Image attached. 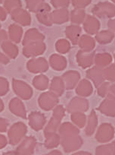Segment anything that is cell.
<instances>
[{
  "instance_id": "cell-1",
  "label": "cell",
  "mask_w": 115,
  "mask_h": 155,
  "mask_svg": "<svg viewBox=\"0 0 115 155\" xmlns=\"http://www.w3.org/2000/svg\"><path fill=\"white\" fill-rule=\"evenodd\" d=\"M92 14L98 18L115 17V5L109 2H101L92 8Z\"/></svg>"
},
{
  "instance_id": "cell-2",
  "label": "cell",
  "mask_w": 115,
  "mask_h": 155,
  "mask_svg": "<svg viewBox=\"0 0 115 155\" xmlns=\"http://www.w3.org/2000/svg\"><path fill=\"white\" fill-rule=\"evenodd\" d=\"M61 144L67 153L77 150L83 145V140L79 135H71L60 137Z\"/></svg>"
},
{
  "instance_id": "cell-3",
  "label": "cell",
  "mask_w": 115,
  "mask_h": 155,
  "mask_svg": "<svg viewBox=\"0 0 115 155\" xmlns=\"http://www.w3.org/2000/svg\"><path fill=\"white\" fill-rule=\"evenodd\" d=\"M27 131V126L23 123H17L12 125L8 132L10 144L11 145L18 144L25 136Z\"/></svg>"
},
{
  "instance_id": "cell-4",
  "label": "cell",
  "mask_w": 115,
  "mask_h": 155,
  "mask_svg": "<svg viewBox=\"0 0 115 155\" xmlns=\"http://www.w3.org/2000/svg\"><path fill=\"white\" fill-rule=\"evenodd\" d=\"M59 103V98L52 91H48L40 95L39 98V105L43 110H50L56 107Z\"/></svg>"
},
{
  "instance_id": "cell-5",
  "label": "cell",
  "mask_w": 115,
  "mask_h": 155,
  "mask_svg": "<svg viewBox=\"0 0 115 155\" xmlns=\"http://www.w3.org/2000/svg\"><path fill=\"white\" fill-rule=\"evenodd\" d=\"M114 135V129L109 123H103L98 129L95 138L100 143H106L110 141Z\"/></svg>"
},
{
  "instance_id": "cell-6",
  "label": "cell",
  "mask_w": 115,
  "mask_h": 155,
  "mask_svg": "<svg viewBox=\"0 0 115 155\" xmlns=\"http://www.w3.org/2000/svg\"><path fill=\"white\" fill-rule=\"evenodd\" d=\"M13 89L16 94L23 100H29L33 95V90L24 81L13 79Z\"/></svg>"
},
{
  "instance_id": "cell-7",
  "label": "cell",
  "mask_w": 115,
  "mask_h": 155,
  "mask_svg": "<svg viewBox=\"0 0 115 155\" xmlns=\"http://www.w3.org/2000/svg\"><path fill=\"white\" fill-rule=\"evenodd\" d=\"M46 49V46L43 41H37L24 46L23 53L27 57H34L43 54Z\"/></svg>"
},
{
  "instance_id": "cell-8",
  "label": "cell",
  "mask_w": 115,
  "mask_h": 155,
  "mask_svg": "<svg viewBox=\"0 0 115 155\" xmlns=\"http://www.w3.org/2000/svg\"><path fill=\"white\" fill-rule=\"evenodd\" d=\"M36 144L37 140L34 137H27L19 144L16 151L19 155H33L35 150Z\"/></svg>"
},
{
  "instance_id": "cell-9",
  "label": "cell",
  "mask_w": 115,
  "mask_h": 155,
  "mask_svg": "<svg viewBox=\"0 0 115 155\" xmlns=\"http://www.w3.org/2000/svg\"><path fill=\"white\" fill-rule=\"evenodd\" d=\"M89 108V103L84 98L76 97L68 104L67 110L69 113H84Z\"/></svg>"
},
{
  "instance_id": "cell-10",
  "label": "cell",
  "mask_w": 115,
  "mask_h": 155,
  "mask_svg": "<svg viewBox=\"0 0 115 155\" xmlns=\"http://www.w3.org/2000/svg\"><path fill=\"white\" fill-rule=\"evenodd\" d=\"M11 15L13 21L23 25V26H28V25H30V15L24 8H18L17 9H14L11 13Z\"/></svg>"
},
{
  "instance_id": "cell-11",
  "label": "cell",
  "mask_w": 115,
  "mask_h": 155,
  "mask_svg": "<svg viewBox=\"0 0 115 155\" xmlns=\"http://www.w3.org/2000/svg\"><path fill=\"white\" fill-rule=\"evenodd\" d=\"M51 7L48 3H43L37 11V20L43 25L46 26H51L52 25L51 21Z\"/></svg>"
},
{
  "instance_id": "cell-12",
  "label": "cell",
  "mask_w": 115,
  "mask_h": 155,
  "mask_svg": "<svg viewBox=\"0 0 115 155\" xmlns=\"http://www.w3.org/2000/svg\"><path fill=\"white\" fill-rule=\"evenodd\" d=\"M27 68L30 72L40 73L47 71L49 65L46 59L43 58L32 59L27 64Z\"/></svg>"
},
{
  "instance_id": "cell-13",
  "label": "cell",
  "mask_w": 115,
  "mask_h": 155,
  "mask_svg": "<svg viewBox=\"0 0 115 155\" xmlns=\"http://www.w3.org/2000/svg\"><path fill=\"white\" fill-rule=\"evenodd\" d=\"M98 110L106 116H115V96L108 95L106 97L98 107Z\"/></svg>"
},
{
  "instance_id": "cell-14",
  "label": "cell",
  "mask_w": 115,
  "mask_h": 155,
  "mask_svg": "<svg viewBox=\"0 0 115 155\" xmlns=\"http://www.w3.org/2000/svg\"><path fill=\"white\" fill-rule=\"evenodd\" d=\"M86 77L94 83V85L96 87L101 85L105 80L104 75V69L97 66L88 70L86 71Z\"/></svg>"
},
{
  "instance_id": "cell-15",
  "label": "cell",
  "mask_w": 115,
  "mask_h": 155,
  "mask_svg": "<svg viewBox=\"0 0 115 155\" xmlns=\"http://www.w3.org/2000/svg\"><path fill=\"white\" fill-rule=\"evenodd\" d=\"M95 54L93 52H86L80 50L77 55V63L83 68L90 67L94 63Z\"/></svg>"
},
{
  "instance_id": "cell-16",
  "label": "cell",
  "mask_w": 115,
  "mask_h": 155,
  "mask_svg": "<svg viewBox=\"0 0 115 155\" xmlns=\"http://www.w3.org/2000/svg\"><path fill=\"white\" fill-rule=\"evenodd\" d=\"M46 116L39 112H33L29 115V124L33 129L39 131L42 129L46 123Z\"/></svg>"
},
{
  "instance_id": "cell-17",
  "label": "cell",
  "mask_w": 115,
  "mask_h": 155,
  "mask_svg": "<svg viewBox=\"0 0 115 155\" xmlns=\"http://www.w3.org/2000/svg\"><path fill=\"white\" fill-rule=\"evenodd\" d=\"M70 19V13L67 8H59L51 12L52 23L62 25L68 21Z\"/></svg>"
},
{
  "instance_id": "cell-18",
  "label": "cell",
  "mask_w": 115,
  "mask_h": 155,
  "mask_svg": "<svg viewBox=\"0 0 115 155\" xmlns=\"http://www.w3.org/2000/svg\"><path fill=\"white\" fill-rule=\"evenodd\" d=\"M80 74L77 71H68L62 76V79L65 82V87L68 90L73 89L76 87L80 80Z\"/></svg>"
},
{
  "instance_id": "cell-19",
  "label": "cell",
  "mask_w": 115,
  "mask_h": 155,
  "mask_svg": "<svg viewBox=\"0 0 115 155\" xmlns=\"http://www.w3.org/2000/svg\"><path fill=\"white\" fill-rule=\"evenodd\" d=\"M83 28L89 34H95L100 29L99 21L92 15H87L83 22Z\"/></svg>"
},
{
  "instance_id": "cell-20",
  "label": "cell",
  "mask_w": 115,
  "mask_h": 155,
  "mask_svg": "<svg viewBox=\"0 0 115 155\" xmlns=\"http://www.w3.org/2000/svg\"><path fill=\"white\" fill-rule=\"evenodd\" d=\"M9 109L12 113L16 116L21 117V118H27L26 110L24 105L18 98H13L9 103Z\"/></svg>"
},
{
  "instance_id": "cell-21",
  "label": "cell",
  "mask_w": 115,
  "mask_h": 155,
  "mask_svg": "<svg viewBox=\"0 0 115 155\" xmlns=\"http://www.w3.org/2000/svg\"><path fill=\"white\" fill-rule=\"evenodd\" d=\"M45 37L38 31L36 28H31L25 34L23 40V44L24 46L30 44V43L37 42V41H43Z\"/></svg>"
},
{
  "instance_id": "cell-22",
  "label": "cell",
  "mask_w": 115,
  "mask_h": 155,
  "mask_svg": "<svg viewBox=\"0 0 115 155\" xmlns=\"http://www.w3.org/2000/svg\"><path fill=\"white\" fill-rule=\"evenodd\" d=\"M46 140H45V147L48 149L55 148L61 144L60 135L57 132H47L44 133Z\"/></svg>"
},
{
  "instance_id": "cell-23",
  "label": "cell",
  "mask_w": 115,
  "mask_h": 155,
  "mask_svg": "<svg viewBox=\"0 0 115 155\" xmlns=\"http://www.w3.org/2000/svg\"><path fill=\"white\" fill-rule=\"evenodd\" d=\"M49 63L51 66L57 71H62L67 66V60L64 56L54 54L49 58Z\"/></svg>"
},
{
  "instance_id": "cell-24",
  "label": "cell",
  "mask_w": 115,
  "mask_h": 155,
  "mask_svg": "<svg viewBox=\"0 0 115 155\" xmlns=\"http://www.w3.org/2000/svg\"><path fill=\"white\" fill-rule=\"evenodd\" d=\"M65 34H66L68 38L72 42L73 44H78V41L80 37L81 28L76 25L68 26L67 27Z\"/></svg>"
},
{
  "instance_id": "cell-25",
  "label": "cell",
  "mask_w": 115,
  "mask_h": 155,
  "mask_svg": "<svg viewBox=\"0 0 115 155\" xmlns=\"http://www.w3.org/2000/svg\"><path fill=\"white\" fill-rule=\"evenodd\" d=\"M112 62V56L108 53H98L94 58V63L95 66L99 67V68H106Z\"/></svg>"
},
{
  "instance_id": "cell-26",
  "label": "cell",
  "mask_w": 115,
  "mask_h": 155,
  "mask_svg": "<svg viewBox=\"0 0 115 155\" xmlns=\"http://www.w3.org/2000/svg\"><path fill=\"white\" fill-rule=\"evenodd\" d=\"M92 90L93 88H92V85L90 81L86 79H83L77 85L76 92L79 96L89 97L92 94Z\"/></svg>"
},
{
  "instance_id": "cell-27",
  "label": "cell",
  "mask_w": 115,
  "mask_h": 155,
  "mask_svg": "<svg viewBox=\"0 0 115 155\" xmlns=\"http://www.w3.org/2000/svg\"><path fill=\"white\" fill-rule=\"evenodd\" d=\"M78 44L82 50L91 52L95 46V40L89 35H82L78 41Z\"/></svg>"
},
{
  "instance_id": "cell-28",
  "label": "cell",
  "mask_w": 115,
  "mask_h": 155,
  "mask_svg": "<svg viewBox=\"0 0 115 155\" xmlns=\"http://www.w3.org/2000/svg\"><path fill=\"white\" fill-rule=\"evenodd\" d=\"M65 84L62 78L55 77L52 79L50 85V91L57 96H61L65 91Z\"/></svg>"
},
{
  "instance_id": "cell-29",
  "label": "cell",
  "mask_w": 115,
  "mask_h": 155,
  "mask_svg": "<svg viewBox=\"0 0 115 155\" xmlns=\"http://www.w3.org/2000/svg\"><path fill=\"white\" fill-rule=\"evenodd\" d=\"M98 94L99 96L107 97L108 95L115 96V83L103 82L101 85L98 87Z\"/></svg>"
},
{
  "instance_id": "cell-30",
  "label": "cell",
  "mask_w": 115,
  "mask_h": 155,
  "mask_svg": "<svg viewBox=\"0 0 115 155\" xmlns=\"http://www.w3.org/2000/svg\"><path fill=\"white\" fill-rule=\"evenodd\" d=\"M2 49L4 51V53L6 54L7 56H8L11 59H14L17 57L18 54V49L15 44H13L11 41H6L2 44Z\"/></svg>"
},
{
  "instance_id": "cell-31",
  "label": "cell",
  "mask_w": 115,
  "mask_h": 155,
  "mask_svg": "<svg viewBox=\"0 0 115 155\" xmlns=\"http://www.w3.org/2000/svg\"><path fill=\"white\" fill-rule=\"evenodd\" d=\"M23 30L19 25H10L8 28V35L11 41L14 43H19L21 40Z\"/></svg>"
},
{
  "instance_id": "cell-32",
  "label": "cell",
  "mask_w": 115,
  "mask_h": 155,
  "mask_svg": "<svg viewBox=\"0 0 115 155\" xmlns=\"http://www.w3.org/2000/svg\"><path fill=\"white\" fill-rule=\"evenodd\" d=\"M98 125V118L95 114V112L92 110L91 112L90 115L88 117V121L86 123V135L88 136H90L95 132V129Z\"/></svg>"
},
{
  "instance_id": "cell-33",
  "label": "cell",
  "mask_w": 115,
  "mask_h": 155,
  "mask_svg": "<svg viewBox=\"0 0 115 155\" xmlns=\"http://www.w3.org/2000/svg\"><path fill=\"white\" fill-rule=\"evenodd\" d=\"M79 129L70 123H65L59 127V135L60 137L67 136L71 135H79Z\"/></svg>"
},
{
  "instance_id": "cell-34",
  "label": "cell",
  "mask_w": 115,
  "mask_h": 155,
  "mask_svg": "<svg viewBox=\"0 0 115 155\" xmlns=\"http://www.w3.org/2000/svg\"><path fill=\"white\" fill-rule=\"evenodd\" d=\"M113 37H114V33L110 30H107L97 33L95 40L101 44H107L113 41Z\"/></svg>"
},
{
  "instance_id": "cell-35",
  "label": "cell",
  "mask_w": 115,
  "mask_h": 155,
  "mask_svg": "<svg viewBox=\"0 0 115 155\" xmlns=\"http://www.w3.org/2000/svg\"><path fill=\"white\" fill-rule=\"evenodd\" d=\"M86 17V12L84 10L79 9V8H75V9L72 10L71 15H70L71 21L73 24H75L76 25L83 23Z\"/></svg>"
},
{
  "instance_id": "cell-36",
  "label": "cell",
  "mask_w": 115,
  "mask_h": 155,
  "mask_svg": "<svg viewBox=\"0 0 115 155\" xmlns=\"http://www.w3.org/2000/svg\"><path fill=\"white\" fill-rule=\"evenodd\" d=\"M33 84L38 90H46L49 86V79L46 76L41 74L34 78V79L33 80Z\"/></svg>"
},
{
  "instance_id": "cell-37",
  "label": "cell",
  "mask_w": 115,
  "mask_h": 155,
  "mask_svg": "<svg viewBox=\"0 0 115 155\" xmlns=\"http://www.w3.org/2000/svg\"><path fill=\"white\" fill-rule=\"evenodd\" d=\"M71 120L79 128H83L86 123V116L83 113H71Z\"/></svg>"
},
{
  "instance_id": "cell-38",
  "label": "cell",
  "mask_w": 115,
  "mask_h": 155,
  "mask_svg": "<svg viewBox=\"0 0 115 155\" xmlns=\"http://www.w3.org/2000/svg\"><path fill=\"white\" fill-rule=\"evenodd\" d=\"M61 120H62L57 118L55 116H52V118H51L50 121H49V123H48L46 129H45V133H47V132H57L58 129L60 127Z\"/></svg>"
},
{
  "instance_id": "cell-39",
  "label": "cell",
  "mask_w": 115,
  "mask_h": 155,
  "mask_svg": "<svg viewBox=\"0 0 115 155\" xmlns=\"http://www.w3.org/2000/svg\"><path fill=\"white\" fill-rule=\"evenodd\" d=\"M21 0H5L4 1V8L7 12L11 14L14 9L21 8Z\"/></svg>"
},
{
  "instance_id": "cell-40",
  "label": "cell",
  "mask_w": 115,
  "mask_h": 155,
  "mask_svg": "<svg viewBox=\"0 0 115 155\" xmlns=\"http://www.w3.org/2000/svg\"><path fill=\"white\" fill-rule=\"evenodd\" d=\"M55 48L56 50L60 53H66L71 49V44H70L69 41L65 39H61L59 41H58L55 44Z\"/></svg>"
},
{
  "instance_id": "cell-41",
  "label": "cell",
  "mask_w": 115,
  "mask_h": 155,
  "mask_svg": "<svg viewBox=\"0 0 115 155\" xmlns=\"http://www.w3.org/2000/svg\"><path fill=\"white\" fill-rule=\"evenodd\" d=\"M45 2V0H25L27 8L32 12H37L38 8Z\"/></svg>"
},
{
  "instance_id": "cell-42",
  "label": "cell",
  "mask_w": 115,
  "mask_h": 155,
  "mask_svg": "<svg viewBox=\"0 0 115 155\" xmlns=\"http://www.w3.org/2000/svg\"><path fill=\"white\" fill-rule=\"evenodd\" d=\"M95 155H113L112 144H102L97 147L95 150Z\"/></svg>"
},
{
  "instance_id": "cell-43",
  "label": "cell",
  "mask_w": 115,
  "mask_h": 155,
  "mask_svg": "<svg viewBox=\"0 0 115 155\" xmlns=\"http://www.w3.org/2000/svg\"><path fill=\"white\" fill-rule=\"evenodd\" d=\"M104 78L109 81L114 82L115 81V64L108 65L104 69Z\"/></svg>"
},
{
  "instance_id": "cell-44",
  "label": "cell",
  "mask_w": 115,
  "mask_h": 155,
  "mask_svg": "<svg viewBox=\"0 0 115 155\" xmlns=\"http://www.w3.org/2000/svg\"><path fill=\"white\" fill-rule=\"evenodd\" d=\"M70 2L71 0H51V3L56 9L67 8L69 6Z\"/></svg>"
},
{
  "instance_id": "cell-45",
  "label": "cell",
  "mask_w": 115,
  "mask_h": 155,
  "mask_svg": "<svg viewBox=\"0 0 115 155\" xmlns=\"http://www.w3.org/2000/svg\"><path fill=\"white\" fill-rule=\"evenodd\" d=\"M92 0H71V3L75 8L83 9L89 5Z\"/></svg>"
},
{
  "instance_id": "cell-46",
  "label": "cell",
  "mask_w": 115,
  "mask_h": 155,
  "mask_svg": "<svg viewBox=\"0 0 115 155\" xmlns=\"http://www.w3.org/2000/svg\"><path fill=\"white\" fill-rule=\"evenodd\" d=\"M8 82L5 78L0 77V96L6 94L8 91Z\"/></svg>"
},
{
  "instance_id": "cell-47",
  "label": "cell",
  "mask_w": 115,
  "mask_h": 155,
  "mask_svg": "<svg viewBox=\"0 0 115 155\" xmlns=\"http://www.w3.org/2000/svg\"><path fill=\"white\" fill-rule=\"evenodd\" d=\"M65 115V109L63 108L62 106H57L55 107L53 110V116L62 120Z\"/></svg>"
},
{
  "instance_id": "cell-48",
  "label": "cell",
  "mask_w": 115,
  "mask_h": 155,
  "mask_svg": "<svg viewBox=\"0 0 115 155\" xmlns=\"http://www.w3.org/2000/svg\"><path fill=\"white\" fill-rule=\"evenodd\" d=\"M8 126V123L5 119L0 118V132H5Z\"/></svg>"
},
{
  "instance_id": "cell-49",
  "label": "cell",
  "mask_w": 115,
  "mask_h": 155,
  "mask_svg": "<svg viewBox=\"0 0 115 155\" xmlns=\"http://www.w3.org/2000/svg\"><path fill=\"white\" fill-rule=\"evenodd\" d=\"M7 39H8V34H7L6 31H0V44L6 41Z\"/></svg>"
},
{
  "instance_id": "cell-50",
  "label": "cell",
  "mask_w": 115,
  "mask_h": 155,
  "mask_svg": "<svg viewBox=\"0 0 115 155\" xmlns=\"http://www.w3.org/2000/svg\"><path fill=\"white\" fill-rule=\"evenodd\" d=\"M7 143H8V141H7V138H5V136L0 134V149L5 147Z\"/></svg>"
},
{
  "instance_id": "cell-51",
  "label": "cell",
  "mask_w": 115,
  "mask_h": 155,
  "mask_svg": "<svg viewBox=\"0 0 115 155\" xmlns=\"http://www.w3.org/2000/svg\"><path fill=\"white\" fill-rule=\"evenodd\" d=\"M7 17V12L5 9V8L0 6V20L5 21Z\"/></svg>"
},
{
  "instance_id": "cell-52",
  "label": "cell",
  "mask_w": 115,
  "mask_h": 155,
  "mask_svg": "<svg viewBox=\"0 0 115 155\" xmlns=\"http://www.w3.org/2000/svg\"><path fill=\"white\" fill-rule=\"evenodd\" d=\"M8 62H9V58L4 55L3 53H0V63L8 64Z\"/></svg>"
},
{
  "instance_id": "cell-53",
  "label": "cell",
  "mask_w": 115,
  "mask_h": 155,
  "mask_svg": "<svg viewBox=\"0 0 115 155\" xmlns=\"http://www.w3.org/2000/svg\"><path fill=\"white\" fill-rule=\"evenodd\" d=\"M108 28L111 31H113V33H115V19H111L108 21Z\"/></svg>"
},
{
  "instance_id": "cell-54",
  "label": "cell",
  "mask_w": 115,
  "mask_h": 155,
  "mask_svg": "<svg viewBox=\"0 0 115 155\" xmlns=\"http://www.w3.org/2000/svg\"><path fill=\"white\" fill-rule=\"evenodd\" d=\"M46 155H63V154H62V153L60 151V150H52V151L48 153Z\"/></svg>"
},
{
  "instance_id": "cell-55",
  "label": "cell",
  "mask_w": 115,
  "mask_h": 155,
  "mask_svg": "<svg viewBox=\"0 0 115 155\" xmlns=\"http://www.w3.org/2000/svg\"><path fill=\"white\" fill-rule=\"evenodd\" d=\"M72 155H92V153L87 151H78L73 153Z\"/></svg>"
},
{
  "instance_id": "cell-56",
  "label": "cell",
  "mask_w": 115,
  "mask_h": 155,
  "mask_svg": "<svg viewBox=\"0 0 115 155\" xmlns=\"http://www.w3.org/2000/svg\"><path fill=\"white\" fill-rule=\"evenodd\" d=\"M2 155H19V154L17 151H9V152H6V153H4Z\"/></svg>"
},
{
  "instance_id": "cell-57",
  "label": "cell",
  "mask_w": 115,
  "mask_h": 155,
  "mask_svg": "<svg viewBox=\"0 0 115 155\" xmlns=\"http://www.w3.org/2000/svg\"><path fill=\"white\" fill-rule=\"evenodd\" d=\"M4 110V104L2 101V100L0 99V112H2Z\"/></svg>"
},
{
  "instance_id": "cell-58",
  "label": "cell",
  "mask_w": 115,
  "mask_h": 155,
  "mask_svg": "<svg viewBox=\"0 0 115 155\" xmlns=\"http://www.w3.org/2000/svg\"><path fill=\"white\" fill-rule=\"evenodd\" d=\"M112 147H113V155H115V141L112 143Z\"/></svg>"
},
{
  "instance_id": "cell-59",
  "label": "cell",
  "mask_w": 115,
  "mask_h": 155,
  "mask_svg": "<svg viewBox=\"0 0 115 155\" xmlns=\"http://www.w3.org/2000/svg\"><path fill=\"white\" fill-rule=\"evenodd\" d=\"M111 1H112V2H113V3L115 5V0H111Z\"/></svg>"
},
{
  "instance_id": "cell-60",
  "label": "cell",
  "mask_w": 115,
  "mask_h": 155,
  "mask_svg": "<svg viewBox=\"0 0 115 155\" xmlns=\"http://www.w3.org/2000/svg\"><path fill=\"white\" fill-rule=\"evenodd\" d=\"M2 2H3V0H0V4L2 3Z\"/></svg>"
},
{
  "instance_id": "cell-61",
  "label": "cell",
  "mask_w": 115,
  "mask_h": 155,
  "mask_svg": "<svg viewBox=\"0 0 115 155\" xmlns=\"http://www.w3.org/2000/svg\"><path fill=\"white\" fill-rule=\"evenodd\" d=\"M0 28H1V25H0Z\"/></svg>"
},
{
  "instance_id": "cell-62",
  "label": "cell",
  "mask_w": 115,
  "mask_h": 155,
  "mask_svg": "<svg viewBox=\"0 0 115 155\" xmlns=\"http://www.w3.org/2000/svg\"><path fill=\"white\" fill-rule=\"evenodd\" d=\"M114 59H115V55H114Z\"/></svg>"
}]
</instances>
